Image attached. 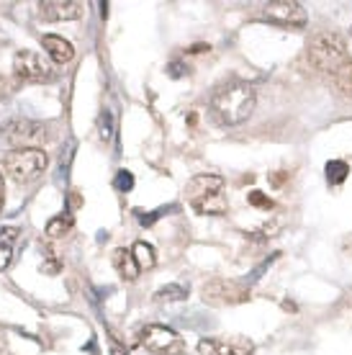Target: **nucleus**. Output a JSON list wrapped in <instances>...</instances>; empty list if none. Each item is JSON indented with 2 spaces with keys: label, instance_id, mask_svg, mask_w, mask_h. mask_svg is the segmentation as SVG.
<instances>
[{
  "label": "nucleus",
  "instance_id": "obj_1",
  "mask_svg": "<svg viewBox=\"0 0 352 355\" xmlns=\"http://www.w3.org/2000/svg\"><path fill=\"white\" fill-rule=\"evenodd\" d=\"M255 88L242 80L227 83V85L216 88V93L211 96L213 116L227 126H237L242 121H247L252 116V111H255Z\"/></svg>",
  "mask_w": 352,
  "mask_h": 355
},
{
  "label": "nucleus",
  "instance_id": "obj_2",
  "mask_svg": "<svg viewBox=\"0 0 352 355\" xmlns=\"http://www.w3.org/2000/svg\"><path fill=\"white\" fill-rule=\"evenodd\" d=\"M306 54L314 70L326 72L332 78L347 64V46H344L342 36L332 34V31H322L314 36L306 46Z\"/></svg>",
  "mask_w": 352,
  "mask_h": 355
},
{
  "label": "nucleus",
  "instance_id": "obj_3",
  "mask_svg": "<svg viewBox=\"0 0 352 355\" xmlns=\"http://www.w3.org/2000/svg\"><path fill=\"white\" fill-rule=\"evenodd\" d=\"M188 196H191V206L198 214H211L221 216L227 211V196H224V178L221 175H195L188 183Z\"/></svg>",
  "mask_w": 352,
  "mask_h": 355
},
{
  "label": "nucleus",
  "instance_id": "obj_4",
  "mask_svg": "<svg viewBox=\"0 0 352 355\" xmlns=\"http://www.w3.org/2000/svg\"><path fill=\"white\" fill-rule=\"evenodd\" d=\"M49 165V157H46L44 150L39 147H21V150H10L6 157H3V168L16 183H31L42 175Z\"/></svg>",
  "mask_w": 352,
  "mask_h": 355
},
{
  "label": "nucleus",
  "instance_id": "obj_5",
  "mask_svg": "<svg viewBox=\"0 0 352 355\" xmlns=\"http://www.w3.org/2000/svg\"><path fill=\"white\" fill-rule=\"evenodd\" d=\"M13 75L24 83H52L57 78L52 60H46L44 54L21 49L13 57Z\"/></svg>",
  "mask_w": 352,
  "mask_h": 355
},
{
  "label": "nucleus",
  "instance_id": "obj_6",
  "mask_svg": "<svg viewBox=\"0 0 352 355\" xmlns=\"http://www.w3.org/2000/svg\"><path fill=\"white\" fill-rule=\"evenodd\" d=\"M141 345L157 355H180L185 350L183 338L165 324H147L141 329Z\"/></svg>",
  "mask_w": 352,
  "mask_h": 355
},
{
  "label": "nucleus",
  "instance_id": "obj_7",
  "mask_svg": "<svg viewBox=\"0 0 352 355\" xmlns=\"http://www.w3.org/2000/svg\"><path fill=\"white\" fill-rule=\"evenodd\" d=\"M263 18L275 26L299 28L306 24V8L296 0H273L263 6Z\"/></svg>",
  "mask_w": 352,
  "mask_h": 355
},
{
  "label": "nucleus",
  "instance_id": "obj_8",
  "mask_svg": "<svg viewBox=\"0 0 352 355\" xmlns=\"http://www.w3.org/2000/svg\"><path fill=\"white\" fill-rule=\"evenodd\" d=\"M201 355H252L255 345L247 338H203L198 343Z\"/></svg>",
  "mask_w": 352,
  "mask_h": 355
},
{
  "label": "nucleus",
  "instance_id": "obj_9",
  "mask_svg": "<svg viewBox=\"0 0 352 355\" xmlns=\"http://www.w3.org/2000/svg\"><path fill=\"white\" fill-rule=\"evenodd\" d=\"M82 8L85 6L80 0H46V3H39V16L44 21H72V18H80Z\"/></svg>",
  "mask_w": 352,
  "mask_h": 355
},
{
  "label": "nucleus",
  "instance_id": "obj_10",
  "mask_svg": "<svg viewBox=\"0 0 352 355\" xmlns=\"http://www.w3.org/2000/svg\"><path fill=\"white\" fill-rule=\"evenodd\" d=\"M42 132H44V126L31 124V121H10V124L3 126V137H6L8 142L18 144V150H21V147H26L28 142L42 139V137H44Z\"/></svg>",
  "mask_w": 352,
  "mask_h": 355
},
{
  "label": "nucleus",
  "instance_id": "obj_11",
  "mask_svg": "<svg viewBox=\"0 0 352 355\" xmlns=\"http://www.w3.org/2000/svg\"><path fill=\"white\" fill-rule=\"evenodd\" d=\"M203 299L211 304H229V302H242V299H247V293H245V288H239L237 284L213 281V284L203 286Z\"/></svg>",
  "mask_w": 352,
  "mask_h": 355
},
{
  "label": "nucleus",
  "instance_id": "obj_12",
  "mask_svg": "<svg viewBox=\"0 0 352 355\" xmlns=\"http://www.w3.org/2000/svg\"><path fill=\"white\" fill-rule=\"evenodd\" d=\"M42 46H44L46 57H49L54 64H67V62H72V57H75V46H72L64 36L44 34L42 36Z\"/></svg>",
  "mask_w": 352,
  "mask_h": 355
},
{
  "label": "nucleus",
  "instance_id": "obj_13",
  "mask_svg": "<svg viewBox=\"0 0 352 355\" xmlns=\"http://www.w3.org/2000/svg\"><path fill=\"white\" fill-rule=\"evenodd\" d=\"M111 260H114L116 273L121 275L123 281H137V275L141 273L139 266H137V260H134V255H132V250H126V248L114 250Z\"/></svg>",
  "mask_w": 352,
  "mask_h": 355
},
{
  "label": "nucleus",
  "instance_id": "obj_14",
  "mask_svg": "<svg viewBox=\"0 0 352 355\" xmlns=\"http://www.w3.org/2000/svg\"><path fill=\"white\" fill-rule=\"evenodd\" d=\"M132 255H134V260H137V266H139V270L155 268V263H157L155 248H152V245H147V242H137V245L132 248Z\"/></svg>",
  "mask_w": 352,
  "mask_h": 355
},
{
  "label": "nucleus",
  "instance_id": "obj_15",
  "mask_svg": "<svg viewBox=\"0 0 352 355\" xmlns=\"http://www.w3.org/2000/svg\"><path fill=\"white\" fill-rule=\"evenodd\" d=\"M70 230H72V216H67V214H60V216L49 219V224H46V234H49L52 240L64 237Z\"/></svg>",
  "mask_w": 352,
  "mask_h": 355
},
{
  "label": "nucleus",
  "instance_id": "obj_16",
  "mask_svg": "<svg viewBox=\"0 0 352 355\" xmlns=\"http://www.w3.org/2000/svg\"><path fill=\"white\" fill-rule=\"evenodd\" d=\"M155 299H157V302H183V299H188V288L180 284L162 286V288L155 293Z\"/></svg>",
  "mask_w": 352,
  "mask_h": 355
},
{
  "label": "nucleus",
  "instance_id": "obj_17",
  "mask_svg": "<svg viewBox=\"0 0 352 355\" xmlns=\"http://www.w3.org/2000/svg\"><path fill=\"white\" fill-rule=\"evenodd\" d=\"M332 83H335V88L340 90L342 96H352V60H347V64L332 78Z\"/></svg>",
  "mask_w": 352,
  "mask_h": 355
},
{
  "label": "nucleus",
  "instance_id": "obj_18",
  "mask_svg": "<svg viewBox=\"0 0 352 355\" xmlns=\"http://www.w3.org/2000/svg\"><path fill=\"white\" fill-rule=\"evenodd\" d=\"M350 168H347V162L342 160H332L326 165V178H329V183H342L344 178H347Z\"/></svg>",
  "mask_w": 352,
  "mask_h": 355
},
{
  "label": "nucleus",
  "instance_id": "obj_19",
  "mask_svg": "<svg viewBox=\"0 0 352 355\" xmlns=\"http://www.w3.org/2000/svg\"><path fill=\"white\" fill-rule=\"evenodd\" d=\"M60 268H62V263L57 260L54 250L46 248L44 250V263H42V270H44V273H49V275H57V273H60Z\"/></svg>",
  "mask_w": 352,
  "mask_h": 355
},
{
  "label": "nucleus",
  "instance_id": "obj_20",
  "mask_svg": "<svg viewBox=\"0 0 352 355\" xmlns=\"http://www.w3.org/2000/svg\"><path fill=\"white\" fill-rule=\"evenodd\" d=\"M116 188L123 191V193L134 188V175L129 173V170H118V175H116Z\"/></svg>",
  "mask_w": 352,
  "mask_h": 355
},
{
  "label": "nucleus",
  "instance_id": "obj_21",
  "mask_svg": "<svg viewBox=\"0 0 352 355\" xmlns=\"http://www.w3.org/2000/svg\"><path fill=\"white\" fill-rule=\"evenodd\" d=\"M10 255H13V250L8 242H0V270H6L10 266Z\"/></svg>",
  "mask_w": 352,
  "mask_h": 355
},
{
  "label": "nucleus",
  "instance_id": "obj_22",
  "mask_svg": "<svg viewBox=\"0 0 352 355\" xmlns=\"http://www.w3.org/2000/svg\"><path fill=\"white\" fill-rule=\"evenodd\" d=\"M247 198H249V204H252V206H263V209H270V206H273V201H270V198H265L260 191H252Z\"/></svg>",
  "mask_w": 352,
  "mask_h": 355
},
{
  "label": "nucleus",
  "instance_id": "obj_23",
  "mask_svg": "<svg viewBox=\"0 0 352 355\" xmlns=\"http://www.w3.org/2000/svg\"><path fill=\"white\" fill-rule=\"evenodd\" d=\"M3 237H6V242L10 245V242H13V240L18 237V230H16V227H8V230H0V240H3Z\"/></svg>",
  "mask_w": 352,
  "mask_h": 355
},
{
  "label": "nucleus",
  "instance_id": "obj_24",
  "mask_svg": "<svg viewBox=\"0 0 352 355\" xmlns=\"http://www.w3.org/2000/svg\"><path fill=\"white\" fill-rule=\"evenodd\" d=\"M3 204H6V183H3V173H0V211H3Z\"/></svg>",
  "mask_w": 352,
  "mask_h": 355
},
{
  "label": "nucleus",
  "instance_id": "obj_25",
  "mask_svg": "<svg viewBox=\"0 0 352 355\" xmlns=\"http://www.w3.org/2000/svg\"><path fill=\"white\" fill-rule=\"evenodd\" d=\"M111 355H129V353H126L121 345H116V343H114V345H111Z\"/></svg>",
  "mask_w": 352,
  "mask_h": 355
}]
</instances>
